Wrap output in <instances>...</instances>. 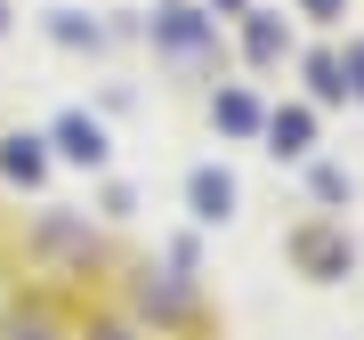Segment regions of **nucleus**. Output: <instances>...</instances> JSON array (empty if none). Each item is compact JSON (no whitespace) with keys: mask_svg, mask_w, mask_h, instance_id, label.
Instances as JSON below:
<instances>
[{"mask_svg":"<svg viewBox=\"0 0 364 340\" xmlns=\"http://www.w3.org/2000/svg\"><path fill=\"white\" fill-rule=\"evenodd\" d=\"M0 340H227V316L154 251L0 195Z\"/></svg>","mask_w":364,"mask_h":340,"instance_id":"obj_1","label":"nucleus"}]
</instances>
